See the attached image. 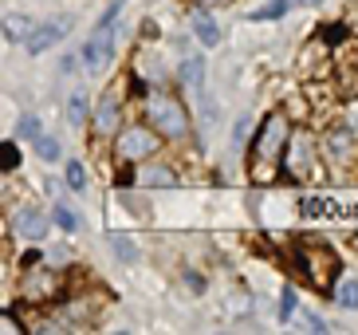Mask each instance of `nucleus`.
<instances>
[{
	"label": "nucleus",
	"instance_id": "6ab92c4d",
	"mask_svg": "<svg viewBox=\"0 0 358 335\" xmlns=\"http://www.w3.org/2000/svg\"><path fill=\"white\" fill-rule=\"evenodd\" d=\"M32 146H36V154H40L43 162H59V142H55V138L40 135V138H32Z\"/></svg>",
	"mask_w": 358,
	"mask_h": 335
},
{
	"label": "nucleus",
	"instance_id": "f3484780",
	"mask_svg": "<svg viewBox=\"0 0 358 335\" xmlns=\"http://www.w3.org/2000/svg\"><path fill=\"white\" fill-rule=\"evenodd\" d=\"M287 170H292V174H303L307 170V138H295L292 154H287Z\"/></svg>",
	"mask_w": 358,
	"mask_h": 335
},
{
	"label": "nucleus",
	"instance_id": "6e6552de",
	"mask_svg": "<svg viewBox=\"0 0 358 335\" xmlns=\"http://www.w3.org/2000/svg\"><path fill=\"white\" fill-rule=\"evenodd\" d=\"M307 217H331V221H350V205H338L331 198H303Z\"/></svg>",
	"mask_w": 358,
	"mask_h": 335
},
{
	"label": "nucleus",
	"instance_id": "1a4fd4ad",
	"mask_svg": "<svg viewBox=\"0 0 358 335\" xmlns=\"http://www.w3.org/2000/svg\"><path fill=\"white\" fill-rule=\"evenodd\" d=\"M189 28H193V36H197L205 48H217V43H221V28L213 24L209 12H193V16H189Z\"/></svg>",
	"mask_w": 358,
	"mask_h": 335
},
{
	"label": "nucleus",
	"instance_id": "4be33fe9",
	"mask_svg": "<svg viewBox=\"0 0 358 335\" xmlns=\"http://www.w3.org/2000/svg\"><path fill=\"white\" fill-rule=\"evenodd\" d=\"M248 126H252V115H241V118H236V126H232V146H244Z\"/></svg>",
	"mask_w": 358,
	"mask_h": 335
},
{
	"label": "nucleus",
	"instance_id": "412c9836",
	"mask_svg": "<svg viewBox=\"0 0 358 335\" xmlns=\"http://www.w3.org/2000/svg\"><path fill=\"white\" fill-rule=\"evenodd\" d=\"M64 174H67V186H71V189H87V170H83V162H75V158H71V162L64 166Z\"/></svg>",
	"mask_w": 358,
	"mask_h": 335
},
{
	"label": "nucleus",
	"instance_id": "7ed1b4c3",
	"mask_svg": "<svg viewBox=\"0 0 358 335\" xmlns=\"http://www.w3.org/2000/svg\"><path fill=\"white\" fill-rule=\"evenodd\" d=\"M284 138H287V118L268 115L260 126V135H256V158H260V162H272V158L280 154V146H284Z\"/></svg>",
	"mask_w": 358,
	"mask_h": 335
},
{
	"label": "nucleus",
	"instance_id": "393cba45",
	"mask_svg": "<svg viewBox=\"0 0 358 335\" xmlns=\"http://www.w3.org/2000/svg\"><path fill=\"white\" fill-rule=\"evenodd\" d=\"M343 146H350V138H331V154L343 158Z\"/></svg>",
	"mask_w": 358,
	"mask_h": 335
},
{
	"label": "nucleus",
	"instance_id": "39448f33",
	"mask_svg": "<svg viewBox=\"0 0 358 335\" xmlns=\"http://www.w3.org/2000/svg\"><path fill=\"white\" fill-rule=\"evenodd\" d=\"M12 233L20 241H43L48 237V217H43L40 205H20L16 217H12Z\"/></svg>",
	"mask_w": 358,
	"mask_h": 335
},
{
	"label": "nucleus",
	"instance_id": "0eeeda50",
	"mask_svg": "<svg viewBox=\"0 0 358 335\" xmlns=\"http://www.w3.org/2000/svg\"><path fill=\"white\" fill-rule=\"evenodd\" d=\"M154 150H158V138L150 135V130H142V126H130V130L118 135V154L127 158V162H142Z\"/></svg>",
	"mask_w": 358,
	"mask_h": 335
},
{
	"label": "nucleus",
	"instance_id": "ddd939ff",
	"mask_svg": "<svg viewBox=\"0 0 358 335\" xmlns=\"http://www.w3.org/2000/svg\"><path fill=\"white\" fill-rule=\"evenodd\" d=\"M295 312H299V296H295V288L287 284L284 292H280V304H275V315H280V324H292Z\"/></svg>",
	"mask_w": 358,
	"mask_h": 335
},
{
	"label": "nucleus",
	"instance_id": "f03ea898",
	"mask_svg": "<svg viewBox=\"0 0 358 335\" xmlns=\"http://www.w3.org/2000/svg\"><path fill=\"white\" fill-rule=\"evenodd\" d=\"M150 118H154V126H158V135L166 138H181L185 135V107L173 103L169 95H150Z\"/></svg>",
	"mask_w": 358,
	"mask_h": 335
},
{
	"label": "nucleus",
	"instance_id": "423d86ee",
	"mask_svg": "<svg viewBox=\"0 0 358 335\" xmlns=\"http://www.w3.org/2000/svg\"><path fill=\"white\" fill-rule=\"evenodd\" d=\"M67 32H71V20H64V16H59V20H43V24L32 28V36L24 40V48H28L32 55H40V52H48V48H55Z\"/></svg>",
	"mask_w": 358,
	"mask_h": 335
},
{
	"label": "nucleus",
	"instance_id": "b1692460",
	"mask_svg": "<svg viewBox=\"0 0 358 335\" xmlns=\"http://www.w3.org/2000/svg\"><path fill=\"white\" fill-rule=\"evenodd\" d=\"M303 324L311 327V331H327V324H323V315H315V312H303Z\"/></svg>",
	"mask_w": 358,
	"mask_h": 335
},
{
	"label": "nucleus",
	"instance_id": "9d476101",
	"mask_svg": "<svg viewBox=\"0 0 358 335\" xmlns=\"http://www.w3.org/2000/svg\"><path fill=\"white\" fill-rule=\"evenodd\" d=\"M115 126H118V99L115 95H106L103 103L95 107V130L99 135H110Z\"/></svg>",
	"mask_w": 358,
	"mask_h": 335
},
{
	"label": "nucleus",
	"instance_id": "20e7f679",
	"mask_svg": "<svg viewBox=\"0 0 358 335\" xmlns=\"http://www.w3.org/2000/svg\"><path fill=\"white\" fill-rule=\"evenodd\" d=\"M181 83H185V91L201 103L205 118H213V99H209V91H205V60H201V55L181 63Z\"/></svg>",
	"mask_w": 358,
	"mask_h": 335
},
{
	"label": "nucleus",
	"instance_id": "2eb2a0df",
	"mask_svg": "<svg viewBox=\"0 0 358 335\" xmlns=\"http://www.w3.org/2000/svg\"><path fill=\"white\" fill-rule=\"evenodd\" d=\"M295 0H272V4H264V8H256L248 20H280V16H287V8H292Z\"/></svg>",
	"mask_w": 358,
	"mask_h": 335
},
{
	"label": "nucleus",
	"instance_id": "aec40b11",
	"mask_svg": "<svg viewBox=\"0 0 358 335\" xmlns=\"http://www.w3.org/2000/svg\"><path fill=\"white\" fill-rule=\"evenodd\" d=\"M52 221H55V225H59V229H64V233H75V225H79V217H75V213H71V205H64V201L55 205Z\"/></svg>",
	"mask_w": 358,
	"mask_h": 335
},
{
	"label": "nucleus",
	"instance_id": "9b49d317",
	"mask_svg": "<svg viewBox=\"0 0 358 335\" xmlns=\"http://www.w3.org/2000/svg\"><path fill=\"white\" fill-rule=\"evenodd\" d=\"M32 28H36V24L28 20L24 12H8V16H4V32H8V40H28Z\"/></svg>",
	"mask_w": 358,
	"mask_h": 335
},
{
	"label": "nucleus",
	"instance_id": "5701e85b",
	"mask_svg": "<svg viewBox=\"0 0 358 335\" xmlns=\"http://www.w3.org/2000/svg\"><path fill=\"white\" fill-rule=\"evenodd\" d=\"M20 135H24V138H40V135H43V126H40V118H36V115L20 118Z\"/></svg>",
	"mask_w": 358,
	"mask_h": 335
},
{
	"label": "nucleus",
	"instance_id": "dca6fc26",
	"mask_svg": "<svg viewBox=\"0 0 358 335\" xmlns=\"http://www.w3.org/2000/svg\"><path fill=\"white\" fill-rule=\"evenodd\" d=\"M67 123H71V126H83L87 123V95L83 91L71 95V103H67Z\"/></svg>",
	"mask_w": 358,
	"mask_h": 335
},
{
	"label": "nucleus",
	"instance_id": "cd10ccee",
	"mask_svg": "<svg viewBox=\"0 0 358 335\" xmlns=\"http://www.w3.org/2000/svg\"><path fill=\"white\" fill-rule=\"evenodd\" d=\"M299 4H307V8H315V4H323V0H299Z\"/></svg>",
	"mask_w": 358,
	"mask_h": 335
},
{
	"label": "nucleus",
	"instance_id": "f257e3e1",
	"mask_svg": "<svg viewBox=\"0 0 358 335\" xmlns=\"http://www.w3.org/2000/svg\"><path fill=\"white\" fill-rule=\"evenodd\" d=\"M122 0H115L110 8H106V16L99 20V28L91 32V40L83 43V63L87 67H103L110 55H115V43H118V20H115V12Z\"/></svg>",
	"mask_w": 358,
	"mask_h": 335
},
{
	"label": "nucleus",
	"instance_id": "f8f14e48",
	"mask_svg": "<svg viewBox=\"0 0 358 335\" xmlns=\"http://www.w3.org/2000/svg\"><path fill=\"white\" fill-rule=\"evenodd\" d=\"M335 300H338L343 312H358V280H355V276H350V280H338Z\"/></svg>",
	"mask_w": 358,
	"mask_h": 335
},
{
	"label": "nucleus",
	"instance_id": "a878e982",
	"mask_svg": "<svg viewBox=\"0 0 358 335\" xmlns=\"http://www.w3.org/2000/svg\"><path fill=\"white\" fill-rule=\"evenodd\" d=\"M0 327H4L8 335H20V327H16V320H12V315H4V320H0Z\"/></svg>",
	"mask_w": 358,
	"mask_h": 335
},
{
	"label": "nucleus",
	"instance_id": "bb28decb",
	"mask_svg": "<svg viewBox=\"0 0 358 335\" xmlns=\"http://www.w3.org/2000/svg\"><path fill=\"white\" fill-rule=\"evenodd\" d=\"M197 4H205V8H217V4H229V0H197Z\"/></svg>",
	"mask_w": 358,
	"mask_h": 335
},
{
	"label": "nucleus",
	"instance_id": "a211bd4d",
	"mask_svg": "<svg viewBox=\"0 0 358 335\" xmlns=\"http://www.w3.org/2000/svg\"><path fill=\"white\" fill-rule=\"evenodd\" d=\"M110 245H115V257H118V261H130V264L138 261V245L130 241V237H122V233H115V237H110Z\"/></svg>",
	"mask_w": 358,
	"mask_h": 335
},
{
	"label": "nucleus",
	"instance_id": "4468645a",
	"mask_svg": "<svg viewBox=\"0 0 358 335\" xmlns=\"http://www.w3.org/2000/svg\"><path fill=\"white\" fill-rule=\"evenodd\" d=\"M138 182H142V186H173V170H166V166H150V170H142V174H138Z\"/></svg>",
	"mask_w": 358,
	"mask_h": 335
}]
</instances>
